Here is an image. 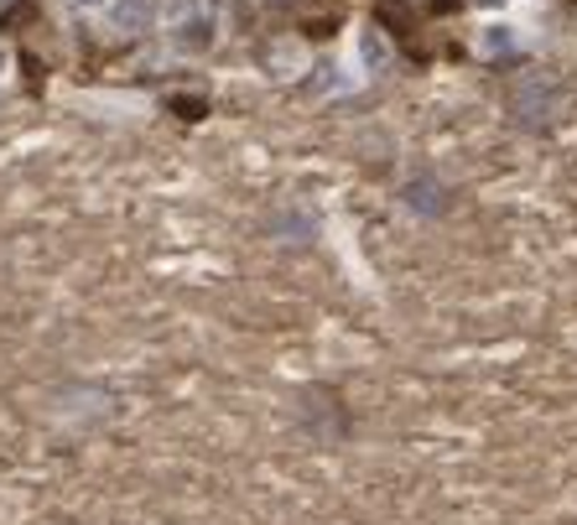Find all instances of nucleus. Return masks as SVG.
Returning <instances> with one entry per match:
<instances>
[{
	"label": "nucleus",
	"mask_w": 577,
	"mask_h": 525,
	"mask_svg": "<svg viewBox=\"0 0 577 525\" xmlns=\"http://www.w3.org/2000/svg\"><path fill=\"white\" fill-rule=\"evenodd\" d=\"M219 0H172L167 6V42L177 52H208L219 42Z\"/></svg>",
	"instance_id": "nucleus-1"
},
{
	"label": "nucleus",
	"mask_w": 577,
	"mask_h": 525,
	"mask_svg": "<svg viewBox=\"0 0 577 525\" xmlns=\"http://www.w3.org/2000/svg\"><path fill=\"white\" fill-rule=\"evenodd\" d=\"M110 17H115L120 32H152L162 21V0H115Z\"/></svg>",
	"instance_id": "nucleus-2"
},
{
	"label": "nucleus",
	"mask_w": 577,
	"mask_h": 525,
	"mask_svg": "<svg viewBox=\"0 0 577 525\" xmlns=\"http://www.w3.org/2000/svg\"><path fill=\"white\" fill-rule=\"evenodd\" d=\"M359 63H364V73H385L391 69V42H385V32H374V27H359Z\"/></svg>",
	"instance_id": "nucleus-3"
},
{
	"label": "nucleus",
	"mask_w": 577,
	"mask_h": 525,
	"mask_svg": "<svg viewBox=\"0 0 577 525\" xmlns=\"http://www.w3.org/2000/svg\"><path fill=\"white\" fill-rule=\"evenodd\" d=\"M515 48H521V37H515L509 21H490V27H478V52H484V58H499V52H515Z\"/></svg>",
	"instance_id": "nucleus-4"
},
{
	"label": "nucleus",
	"mask_w": 577,
	"mask_h": 525,
	"mask_svg": "<svg viewBox=\"0 0 577 525\" xmlns=\"http://www.w3.org/2000/svg\"><path fill=\"white\" fill-rule=\"evenodd\" d=\"M73 6H84V11H100V6H110V0H73Z\"/></svg>",
	"instance_id": "nucleus-5"
},
{
	"label": "nucleus",
	"mask_w": 577,
	"mask_h": 525,
	"mask_svg": "<svg viewBox=\"0 0 577 525\" xmlns=\"http://www.w3.org/2000/svg\"><path fill=\"white\" fill-rule=\"evenodd\" d=\"M6 69H11V52L0 48V79H6Z\"/></svg>",
	"instance_id": "nucleus-6"
}]
</instances>
